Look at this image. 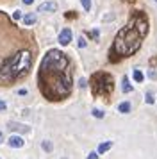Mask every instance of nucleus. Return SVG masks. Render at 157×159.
<instances>
[{"label":"nucleus","instance_id":"obj_1","mask_svg":"<svg viewBox=\"0 0 157 159\" xmlns=\"http://www.w3.org/2000/svg\"><path fill=\"white\" fill-rule=\"evenodd\" d=\"M34 65V39L4 20L0 27V86H11L25 79Z\"/></svg>","mask_w":157,"mask_h":159},{"label":"nucleus","instance_id":"obj_2","mask_svg":"<svg viewBox=\"0 0 157 159\" xmlns=\"http://www.w3.org/2000/svg\"><path fill=\"white\" fill-rule=\"evenodd\" d=\"M38 88L50 102L64 100L73 89V70L64 52L52 48L45 54L38 70Z\"/></svg>","mask_w":157,"mask_h":159},{"label":"nucleus","instance_id":"obj_3","mask_svg":"<svg viewBox=\"0 0 157 159\" xmlns=\"http://www.w3.org/2000/svg\"><path fill=\"white\" fill-rule=\"evenodd\" d=\"M150 22L145 11H132V15L125 23V27L118 30L114 36V41L109 48V63L118 65L123 59L132 57L136 52L141 48L145 38L148 36Z\"/></svg>","mask_w":157,"mask_h":159},{"label":"nucleus","instance_id":"obj_4","mask_svg":"<svg viewBox=\"0 0 157 159\" xmlns=\"http://www.w3.org/2000/svg\"><path fill=\"white\" fill-rule=\"evenodd\" d=\"M89 88H91V93L95 98H109L114 91V79L111 73L107 72H95L89 77Z\"/></svg>","mask_w":157,"mask_h":159},{"label":"nucleus","instance_id":"obj_5","mask_svg":"<svg viewBox=\"0 0 157 159\" xmlns=\"http://www.w3.org/2000/svg\"><path fill=\"white\" fill-rule=\"evenodd\" d=\"M71 41V29H63L61 30V34H59V43L63 45V47H66V45H70Z\"/></svg>","mask_w":157,"mask_h":159},{"label":"nucleus","instance_id":"obj_6","mask_svg":"<svg viewBox=\"0 0 157 159\" xmlns=\"http://www.w3.org/2000/svg\"><path fill=\"white\" fill-rule=\"evenodd\" d=\"M38 11L39 13H54V11H57V4L56 2H43L38 7Z\"/></svg>","mask_w":157,"mask_h":159},{"label":"nucleus","instance_id":"obj_7","mask_svg":"<svg viewBox=\"0 0 157 159\" xmlns=\"http://www.w3.org/2000/svg\"><path fill=\"white\" fill-rule=\"evenodd\" d=\"M7 145L13 147V148H21V147L25 145V141H23L20 136H11L9 139H7Z\"/></svg>","mask_w":157,"mask_h":159},{"label":"nucleus","instance_id":"obj_8","mask_svg":"<svg viewBox=\"0 0 157 159\" xmlns=\"http://www.w3.org/2000/svg\"><path fill=\"white\" fill-rule=\"evenodd\" d=\"M121 91L123 93H132L134 91V86L130 84V80H128L127 75H123V79H121Z\"/></svg>","mask_w":157,"mask_h":159},{"label":"nucleus","instance_id":"obj_9","mask_svg":"<svg viewBox=\"0 0 157 159\" xmlns=\"http://www.w3.org/2000/svg\"><path fill=\"white\" fill-rule=\"evenodd\" d=\"M9 129L11 130H18V132H29L27 125H21V123H16V122H9Z\"/></svg>","mask_w":157,"mask_h":159},{"label":"nucleus","instance_id":"obj_10","mask_svg":"<svg viewBox=\"0 0 157 159\" xmlns=\"http://www.w3.org/2000/svg\"><path fill=\"white\" fill-rule=\"evenodd\" d=\"M130 109H132L130 102H121V104H118V113H121V115H127V113H130Z\"/></svg>","mask_w":157,"mask_h":159},{"label":"nucleus","instance_id":"obj_11","mask_svg":"<svg viewBox=\"0 0 157 159\" xmlns=\"http://www.w3.org/2000/svg\"><path fill=\"white\" fill-rule=\"evenodd\" d=\"M111 147H113V141H104V143H100V145H98L96 152H98V154H105V152L109 150Z\"/></svg>","mask_w":157,"mask_h":159},{"label":"nucleus","instance_id":"obj_12","mask_svg":"<svg viewBox=\"0 0 157 159\" xmlns=\"http://www.w3.org/2000/svg\"><path fill=\"white\" fill-rule=\"evenodd\" d=\"M23 23H25V27H29V25H34L36 23V15L34 13H29V15L23 16Z\"/></svg>","mask_w":157,"mask_h":159},{"label":"nucleus","instance_id":"obj_13","mask_svg":"<svg viewBox=\"0 0 157 159\" xmlns=\"http://www.w3.org/2000/svg\"><path fill=\"white\" fill-rule=\"evenodd\" d=\"M132 77H134L136 82H143V79H145V75H143L141 70H134V73H132Z\"/></svg>","mask_w":157,"mask_h":159},{"label":"nucleus","instance_id":"obj_14","mask_svg":"<svg viewBox=\"0 0 157 159\" xmlns=\"http://www.w3.org/2000/svg\"><path fill=\"white\" fill-rule=\"evenodd\" d=\"M41 147H43V150H47V152H52V143H50V141H47V139H45V141L41 143Z\"/></svg>","mask_w":157,"mask_h":159},{"label":"nucleus","instance_id":"obj_15","mask_svg":"<svg viewBox=\"0 0 157 159\" xmlns=\"http://www.w3.org/2000/svg\"><path fill=\"white\" fill-rule=\"evenodd\" d=\"M91 113H93L95 118H104V111H102V109H93Z\"/></svg>","mask_w":157,"mask_h":159},{"label":"nucleus","instance_id":"obj_16","mask_svg":"<svg viewBox=\"0 0 157 159\" xmlns=\"http://www.w3.org/2000/svg\"><path fill=\"white\" fill-rule=\"evenodd\" d=\"M80 2H82L84 11H89V9H91V0H80Z\"/></svg>","mask_w":157,"mask_h":159},{"label":"nucleus","instance_id":"obj_17","mask_svg":"<svg viewBox=\"0 0 157 159\" xmlns=\"http://www.w3.org/2000/svg\"><path fill=\"white\" fill-rule=\"evenodd\" d=\"M21 18H23L21 11H14V13H13V20H21Z\"/></svg>","mask_w":157,"mask_h":159},{"label":"nucleus","instance_id":"obj_18","mask_svg":"<svg viewBox=\"0 0 157 159\" xmlns=\"http://www.w3.org/2000/svg\"><path fill=\"white\" fill-rule=\"evenodd\" d=\"M86 45H87V43H86V38L80 36V38H78V47H80V48H84Z\"/></svg>","mask_w":157,"mask_h":159},{"label":"nucleus","instance_id":"obj_19","mask_svg":"<svg viewBox=\"0 0 157 159\" xmlns=\"http://www.w3.org/2000/svg\"><path fill=\"white\" fill-rule=\"evenodd\" d=\"M98 152H89V156H87V159H98Z\"/></svg>","mask_w":157,"mask_h":159},{"label":"nucleus","instance_id":"obj_20","mask_svg":"<svg viewBox=\"0 0 157 159\" xmlns=\"http://www.w3.org/2000/svg\"><path fill=\"white\" fill-rule=\"evenodd\" d=\"M146 104H154V97H152V93H146Z\"/></svg>","mask_w":157,"mask_h":159},{"label":"nucleus","instance_id":"obj_21","mask_svg":"<svg viewBox=\"0 0 157 159\" xmlns=\"http://www.w3.org/2000/svg\"><path fill=\"white\" fill-rule=\"evenodd\" d=\"M146 75H148V79H155V70H148V73H146Z\"/></svg>","mask_w":157,"mask_h":159},{"label":"nucleus","instance_id":"obj_22","mask_svg":"<svg viewBox=\"0 0 157 159\" xmlns=\"http://www.w3.org/2000/svg\"><path fill=\"white\" fill-rule=\"evenodd\" d=\"M87 36L89 38H98V30H91V32H87Z\"/></svg>","mask_w":157,"mask_h":159},{"label":"nucleus","instance_id":"obj_23","mask_svg":"<svg viewBox=\"0 0 157 159\" xmlns=\"http://www.w3.org/2000/svg\"><path fill=\"white\" fill-rule=\"evenodd\" d=\"M78 86H80V88H86V86H87V80H86V79H80V80H78Z\"/></svg>","mask_w":157,"mask_h":159},{"label":"nucleus","instance_id":"obj_24","mask_svg":"<svg viewBox=\"0 0 157 159\" xmlns=\"http://www.w3.org/2000/svg\"><path fill=\"white\" fill-rule=\"evenodd\" d=\"M66 18H77V15H75V13H73V11H68V13H66Z\"/></svg>","mask_w":157,"mask_h":159},{"label":"nucleus","instance_id":"obj_25","mask_svg":"<svg viewBox=\"0 0 157 159\" xmlns=\"http://www.w3.org/2000/svg\"><path fill=\"white\" fill-rule=\"evenodd\" d=\"M6 109H7V104L4 100H0V111H6Z\"/></svg>","mask_w":157,"mask_h":159},{"label":"nucleus","instance_id":"obj_26","mask_svg":"<svg viewBox=\"0 0 157 159\" xmlns=\"http://www.w3.org/2000/svg\"><path fill=\"white\" fill-rule=\"evenodd\" d=\"M21 2H23V4H25V6H30V4H32V2H34V0H21Z\"/></svg>","mask_w":157,"mask_h":159},{"label":"nucleus","instance_id":"obj_27","mask_svg":"<svg viewBox=\"0 0 157 159\" xmlns=\"http://www.w3.org/2000/svg\"><path fill=\"white\" fill-rule=\"evenodd\" d=\"M0 143H4V134L0 132Z\"/></svg>","mask_w":157,"mask_h":159},{"label":"nucleus","instance_id":"obj_28","mask_svg":"<svg viewBox=\"0 0 157 159\" xmlns=\"http://www.w3.org/2000/svg\"><path fill=\"white\" fill-rule=\"evenodd\" d=\"M123 2H136V0H123Z\"/></svg>","mask_w":157,"mask_h":159},{"label":"nucleus","instance_id":"obj_29","mask_svg":"<svg viewBox=\"0 0 157 159\" xmlns=\"http://www.w3.org/2000/svg\"><path fill=\"white\" fill-rule=\"evenodd\" d=\"M155 4H157V0H155Z\"/></svg>","mask_w":157,"mask_h":159}]
</instances>
